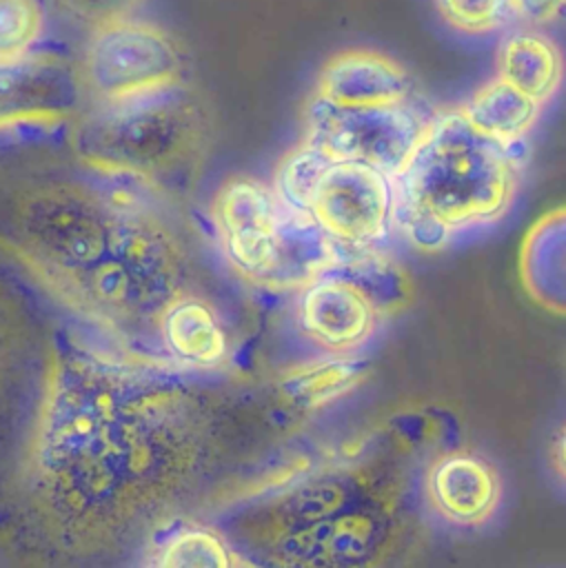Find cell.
<instances>
[{
	"mask_svg": "<svg viewBox=\"0 0 566 568\" xmlns=\"http://www.w3.org/2000/svg\"><path fill=\"white\" fill-rule=\"evenodd\" d=\"M522 182V162L477 131L459 106L428 118L406 166L393 178V222L424 253L464 231L506 217Z\"/></svg>",
	"mask_w": 566,
	"mask_h": 568,
	"instance_id": "obj_1",
	"label": "cell"
},
{
	"mask_svg": "<svg viewBox=\"0 0 566 568\" xmlns=\"http://www.w3.org/2000/svg\"><path fill=\"white\" fill-rule=\"evenodd\" d=\"M426 122L413 100L386 106H333L311 93L302 140L331 160L362 162L393 180L406 166Z\"/></svg>",
	"mask_w": 566,
	"mask_h": 568,
	"instance_id": "obj_2",
	"label": "cell"
},
{
	"mask_svg": "<svg viewBox=\"0 0 566 568\" xmlns=\"http://www.w3.org/2000/svg\"><path fill=\"white\" fill-rule=\"evenodd\" d=\"M198 111L180 82L102 109L84 124L89 153H118V166H142L149 155L180 153L195 135Z\"/></svg>",
	"mask_w": 566,
	"mask_h": 568,
	"instance_id": "obj_3",
	"label": "cell"
},
{
	"mask_svg": "<svg viewBox=\"0 0 566 568\" xmlns=\"http://www.w3.org/2000/svg\"><path fill=\"white\" fill-rule=\"evenodd\" d=\"M180 73L178 42L164 29L131 18L95 27L82 64V80L100 102L171 87Z\"/></svg>",
	"mask_w": 566,
	"mask_h": 568,
	"instance_id": "obj_4",
	"label": "cell"
},
{
	"mask_svg": "<svg viewBox=\"0 0 566 568\" xmlns=\"http://www.w3.org/2000/svg\"><path fill=\"white\" fill-rule=\"evenodd\" d=\"M304 211L342 251L368 248L382 242L391 229L393 180L362 162L329 160Z\"/></svg>",
	"mask_w": 566,
	"mask_h": 568,
	"instance_id": "obj_5",
	"label": "cell"
},
{
	"mask_svg": "<svg viewBox=\"0 0 566 568\" xmlns=\"http://www.w3.org/2000/svg\"><path fill=\"white\" fill-rule=\"evenodd\" d=\"M284 202L253 178L226 180L213 197V224L229 264L249 282L271 262Z\"/></svg>",
	"mask_w": 566,
	"mask_h": 568,
	"instance_id": "obj_6",
	"label": "cell"
},
{
	"mask_svg": "<svg viewBox=\"0 0 566 568\" xmlns=\"http://www.w3.org/2000/svg\"><path fill=\"white\" fill-rule=\"evenodd\" d=\"M82 84L75 67L49 53L0 62V129L69 118L80 104Z\"/></svg>",
	"mask_w": 566,
	"mask_h": 568,
	"instance_id": "obj_7",
	"label": "cell"
},
{
	"mask_svg": "<svg viewBox=\"0 0 566 568\" xmlns=\"http://www.w3.org/2000/svg\"><path fill=\"white\" fill-rule=\"evenodd\" d=\"M382 315L351 280L329 271L302 288L297 324L306 339L329 355H351L375 333Z\"/></svg>",
	"mask_w": 566,
	"mask_h": 568,
	"instance_id": "obj_8",
	"label": "cell"
},
{
	"mask_svg": "<svg viewBox=\"0 0 566 568\" xmlns=\"http://www.w3.org/2000/svg\"><path fill=\"white\" fill-rule=\"evenodd\" d=\"M424 495L435 515L459 528H477L493 519L504 484L482 455L453 450L437 457L424 475Z\"/></svg>",
	"mask_w": 566,
	"mask_h": 568,
	"instance_id": "obj_9",
	"label": "cell"
},
{
	"mask_svg": "<svg viewBox=\"0 0 566 568\" xmlns=\"http://www.w3.org/2000/svg\"><path fill=\"white\" fill-rule=\"evenodd\" d=\"M413 80L391 55L373 49H344L317 73L313 95L333 106H386L411 100Z\"/></svg>",
	"mask_w": 566,
	"mask_h": 568,
	"instance_id": "obj_10",
	"label": "cell"
},
{
	"mask_svg": "<svg viewBox=\"0 0 566 568\" xmlns=\"http://www.w3.org/2000/svg\"><path fill=\"white\" fill-rule=\"evenodd\" d=\"M382 537V515L364 508L335 510L322 519L286 530L280 555L291 566L353 564L373 552Z\"/></svg>",
	"mask_w": 566,
	"mask_h": 568,
	"instance_id": "obj_11",
	"label": "cell"
},
{
	"mask_svg": "<svg viewBox=\"0 0 566 568\" xmlns=\"http://www.w3.org/2000/svg\"><path fill=\"white\" fill-rule=\"evenodd\" d=\"M342 257V246L306 211L284 204L271 262L255 284L271 291H302L333 271Z\"/></svg>",
	"mask_w": 566,
	"mask_h": 568,
	"instance_id": "obj_12",
	"label": "cell"
},
{
	"mask_svg": "<svg viewBox=\"0 0 566 568\" xmlns=\"http://www.w3.org/2000/svg\"><path fill=\"white\" fill-rule=\"evenodd\" d=\"M517 268L526 295L539 308L566 317V204L546 211L526 229Z\"/></svg>",
	"mask_w": 566,
	"mask_h": 568,
	"instance_id": "obj_13",
	"label": "cell"
},
{
	"mask_svg": "<svg viewBox=\"0 0 566 568\" xmlns=\"http://www.w3.org/2000/svg\"><path fill=\"white\" fill-rule=\"evenodd\" d=\"M497 78L506 80L542 106L557 95L564 82V53L559 44L535 29L508 33L495 58Z\"/></svg>",
	"mask_w": 566,
	"mask_h": 568,
	"instance_id": "obj_14",
	"label": "cell"
},
{
	"mask_svg": "<svg viewBox=\"0 0 566 568\" xmlns=\"http://www.w3.org/2000/svg\"><path fill=\"white\" fill-rule=\"evenodd\" d=\"M160 333L173 357L211 368L226 359V333L213 308L198 297H178L162 308Z\"/></svg>",
	"mask_w": 566,
	"mask_h": 568,
	"instance_id": "obj_15",
	"label": "cell"
},
{
	"mask_svg": "<svg viewBox=\"0 0 566 568\" xmlns=\"http://www.w3.org/2000/svg\"><path fill=\"white\" fill-rule=\"evenodd\" d=\"M459 109L477 131L504 146L522 144L542 115L539 102L502 78L484 82Z\"/></svg>",
	"mask_w": 566,
	"mask_h": 568,
	"instance_id": "obj_16",
	"label": "cell"
},
{
	"mask_svg": "<svg viewBox=\"0 0 566 568\" xmlns=\"http://www.w3.org/2000/svg\"><path fill=\"white\" fill-rule=\"evenodd\" d=\"M366 375V364L348 355L320 357L286 371L280 390L300 410H320L348 395Z\"/></svg>",
	"mask_w": 566,
	"mask_h": 568,
	"instance_id": "obj_17",
	"label": "cell"
},
{
	"mask_svg": "<svg viewBox=\"0 0 566 568\" xmlns=\"http://www.w3.org/2000/svg\"><path fill=\"white\" fill-rule=\"evenodd\" d=\"M333 273L355 282L377 306L380 315H393L402 311L413 297V282L402 264L368 248L351 251L340 260Z\"/></svg>",
	"mask_w": 566,
	"mask_h": 568,
	"instance_id": "obj_18",
	"label": "cell"
},
{
	"mask_svg": "<svg viewBox=\"0 0 566 568\" xmlns=\"http://www.w3.org/2000/svg\"><path fill=\"white\" fill-rule=\"evenodd\" d=\"M329 160L331 158H326L317 146L302 140L280 160L273 175V191L286 206L304 211L309 193Z\"/></svg>",
	"mask_w": 566,
	"mask_h": 568,
	"instance_id": "obj_19",
	"label": "cell"
},
{
	"mask_svg": "<svg viewBox=\"0 0 566 568\" xmlns=\"http://www.w3.org/2000/svg\"><path fill=\"white\" fill-rule=\"evenodd\" d=\"M158 564L162 568H229L240 561L222 537L206 528H191L182 530L164 546Z\"/></svg>",
	"mask_w": 566,
	"mask_h": 568,
	"instance_id": "obj_20",
	"label": "cell"
},
{
	"mask_svg": "<svg viewBox=\"0 0 566 568\" xmlns=\"http://www.w3.org/2000/svg\"><path fill=\"white\" fill-rule=\"evenodd\" d=\"M40 0H0V62L29 53L42 33Z\"/></svg>",
	"mask_w": 566,
	"mask_h": 568,
	"instance_id": "obj_21",
	"label": "cell"
},
{
	"mask_svg": "<svg viewBox=\"0 0 566 568\" xmlns=\"http://www.w3.org/2000/svg\"><path fill=\"white\" fill-rule=\"evenodd\" d=\"M439 18L457 33L488 36L515 16L511 0H435Z\"/></svg>",
	"mask_w": 566,
	"mask_h": 568,
	"instance_id": "obj_22",
	"label": "cell"
},
{
	"mask_svg": "<svg viewBox=\"0 0 566 568\" xmlns=\"http://www.w3.org/2000/svg\"><path fill=\"white\" fill-rule=\"evenodd\" d=\"M58 4L75 20L95 29L115 20L131 18L142 0H58Z\"/></svg>",
	"mask_w": 566,
	"mask_h": 568,
	"instance_id": "obj_23",
	"label": "cell"
},
{
	"mask_svg": "<svg viewBox=\"0 0 566 568\" xmlns=\"http://www.w3.org/2000/svg\"><path fill=\"white\" fill-rule=\"evenodd\" d=\"M513 13L533 27H544L562 18L566 0H511Z\"/></svg>",
	"mask_w": 566,
	"mask_h": 568,
	"instance_id": "obj_24",
	"label": "cell"
},
{
	"mask_svg": "<svg viewBox=\"0 0 566 568\" xmlns=\"http://www.w3.org/2000/svg\"><path fill=\"white\" fill-rule=\"evenodd\" d=\"M550 466L555 475L566 484V424H562L550 442Z\"/></svg>",
	"mask_w": 566,
	"mask_h": 568,
	"instance_id": "obj_25",
	"label": "cell"
}]
</instances>
